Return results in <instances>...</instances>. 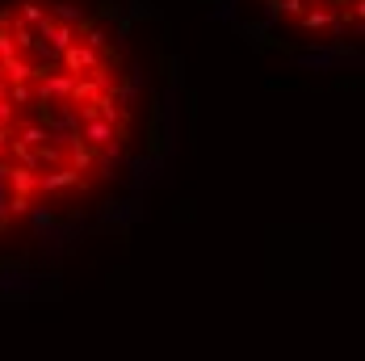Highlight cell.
<instances>
[{"instance_id": "1", "label": "cell", "mask_w": 365, "mask_h": 361, "mask_svg": "<svg viewBox=\"0 0 365 361\" xmlns=\"http://www.w3.org/2000/svg\"><path fill=\"white\" fill-rule=\"evenodd\" d=\"M130 63L84 0H0V227L122 164Z\"/></svg>"}, {"instance_id": "2", "label": "cell", "mask_w": 365, "mask_h": 361, "mask_svg": "<svg viewBox=\"0 0 365 361\" xmlns=\"http://www.w3.org/2000/svg\"><path fill=\"white\" fill-rule=\"evenodd\" d=\"M273 26V34L294 42H349L361 34V0H248Z\"/></svg>"}]
</instances>
